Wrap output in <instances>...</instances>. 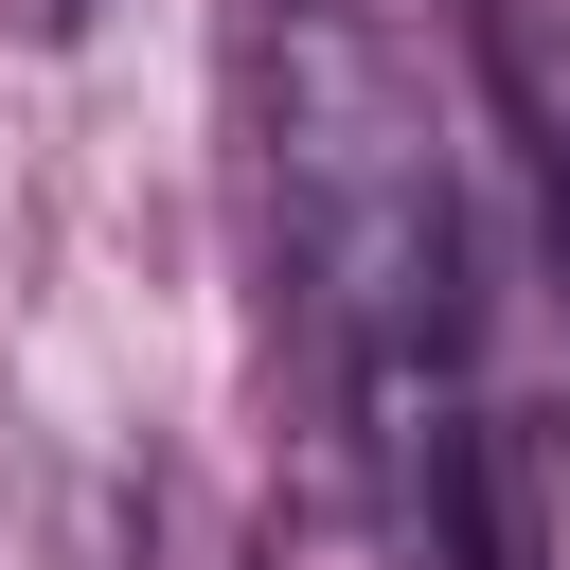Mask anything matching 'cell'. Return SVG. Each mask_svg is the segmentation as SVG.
Here are the masks:
<instances>
[{
  "instance_id": "obj_1",
  "label": "cell",
  "mask_w": 570,
  "mask_h": 570,
  "mask_svg": "<svg viewBox=\"0 0 570 570\" xmlns=\"http://www.w3.org/2000/svg\"><path fill=\"white\" fill-rule=\"evenodd\" d=\"M249 142H267V249L321 338L338 445L392 534L481 552V374H463V160L428 125V71L392 0H267L249 18Z\"/></svg>"
},
{
  "instance_id": "obj_2",
  "label": "cell",
  "mask_w": 570,
  "mask_h": 570,
  "mask_svg": "<svg viewBox=\"0 0 570 570\" xmlns=\"http://www.w3.org/2000/svg\"><path fill=\"white\" fill-rule=\"evenodd\" d=\"M499 53H517V107L552 142V196H570V0H499Z\"/></svg>"
}]
</instances>
